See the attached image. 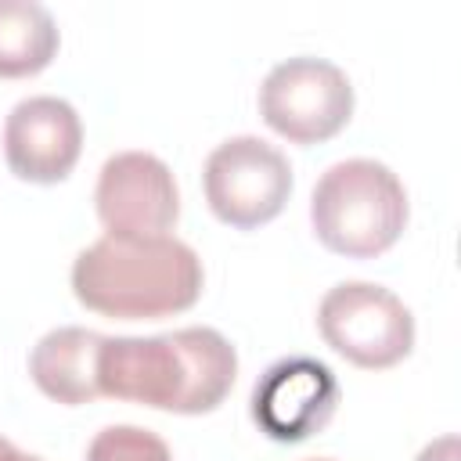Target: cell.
Here are the masks:
<instances>
[{
	"label": "cell",
	"mask_w": 461,
	"mask_h": 461,
	"mask_svg": "<svg viewBox=\"0 0 461 461\" xmlns=\"http://www.w3.org/2000/svg\"><path fill=\"white\" fill-rule=\"evenodd\" d=\"M238 378L234 346L205 324L162 335H101L97 393L169 414L216 411Z\"/></svg>",
	"instance_id": "1"
},
{
	"label": "cell",
	"mask_w": 461,
	"mask_h": 461,
	"mask_svg": "<svg viewBox=\"0 0 461 461\" xmlns=\"http://www.w3.org/2000/svg\"><path fill=\"white\" fill-rule=\"evenodd\" d=\"M202 187L220 223L252 230L285 209L292 194V166L263 137L238 133L209 151L202 166Z\"/></svg>",
	"instance_id": "6"
},
{
	"label": "cell",
	"mask_w": 461,
	"mask_h": 461,
	"mask_svg": "<svg viewBox=\"0 0 461 461\" xmlns=\"http://www.w3.org/2000/svg\"><path fill=\"white\" fill-rule=\"evenodd\" d=\"M259 115L292 144H321L349 122L353 83L328 58H285L259 83Z\"/></svg>",
	"instance_id": "5"
},
{
	"label": "cell",
	"mask_w": 461,
	"mask_h": 461,
	"mask_svg": "<svg viewBox=\"0 0 461 461\" xmlns=\"http://www.w3.org/2000/svg\"><path fill=\"white\" fill-rule=\"evenodd\" d=\"M418 461H461V443H457V436L447 432V436L425 443L421 454H418Z\"/></svg>",
	"instance_id": "13"
},
{
	"label": "cell",
	"mask_w": 461,
	"mask_h": 461,
	"mask_svg": "<svg viewBox=\"0 0 461 461\" xmlns=\"http://www.w3.org/2000/svg\"><path fill=\"white\" fill-rule=\"evenodd\" d=\"M54 14L36 0H0V79L43 72L58 54Z\"/></svg>",
	"instance_id": "11"
},
{
	"label": "cell",
	"mask_w": 461,
	"mask_h": 461,
	"mask_svg": "<svg viewBox=\"0 0 461 461\" xmlns=\"http://www.w3.org/2000/svg\"><path fill=\"white\" fill-rule=\"evenodd\" d=\"M97 349L101 331L65 324L50 328L29 353V378L36 389L65 407L97 400Z\"/></svg>",
	"instance_id": "10"
},
{
	"label": "cell",
	"mask_w": 461,
	"mask_h": 461,
	"mask_svg": "<svg viewBox=\"0 0 461 461\" xmlns=\"http://www.w3.org/2000/svg\"><path fill=\"white\" fill-rule=\"evenodd\" d=\"M321 339L357 367L382 371L411 357L414 313L375 281H339L317 306Z\"/></svg>",
	"instance_id": "4"
},
{
	"label": "cell",
	"mask_w": 461,
	"mask_h": 461,
	"mask_svg": "<svg viewBox=\"0 0 461 461\" xmlns=\"http://www.w3.org/2000/svg\"><path fill=\"white\" fill-rule=\"evenodd\" d=\"M306 461H331V457H306Z\"/></svg>",
	"instance_id": "15"
},
{
	"label": "cell",
	"mask_w": 461,
	"mask_h": 461,
	"mask_svg": "<svg viewBox=\"0 0 461 461\" xmlns=\"http://www.w3.org/2000/svg\"><path fill=\"white\" fill-rule=\"evenodd\" d=\"M94 209L104 230L115 238H155L176 223L180 187L158 155L115 151L97 173Z\"/></svg>",
	"instance_id": "7"
},
{
	"label": "cell",
	"mask_w": 461,
	"mask_h": 461,
	"mask_svg": "<svg viewBox=\"0 0 461 461\" xmlns=\"http://www.w3.org/2000/svg\"><path fill=\"white\" fill-rule=\"evenodd\" d=\"M83 151L79 112L54 94L22 97L4 119V158L18 180L58 184Z\"/></svg>",
	"instance_id": "9"
},
{
	"label": "cell",
	"mask_w": 461,
	"mask_h": 461,
	"mask_svg": "<svg viewBox=\"0 0 461 461\" xmlns=\"http://www.w3.org/2000/svg\"><path fill=\"white\" fill-rule=\"evenodd\" d=\"M0 461H43V457H36V454H29V450L14 447L7 436H0Z\"/></svg>",
	"instance_id": "14"
},
{
	"label": "cell",
	"mask_w": 461,
	"mask_h": 461,
	"mask_svg": "<svg viewBox=\"0 0 461 461\" xmlns=\"http://www.w3.org/2000/svg\"><path fill=\"white\" fill-rule=\"evenodd\" d=\"M205 270L198 252L169 234H104L72 259V295L115 321H158L198 303Z\"/></svg>",
	"instance_id": "2"
},
{
	"label": "cell",
	"mask_w": 461,
	"mask_h": 461,
	"mask_svg": "<svg viewBox=\"0 0 461 461\" xmlns=\"http://www.w3.org/2000/svg\"><path fill=\"white\" fill-rule=\"evenodd\" d=\"M86 461H173L166 439L140 425H104L90 447Z\"/></svg>",
	"instance_id": "12"
},
{
	"label": "cell",
	"mask_w": 461,
	"mask_h": 461,
	"mask_svg": "<svg viewBox=\"0 0 461 461\" xmlns=\"http://www.w3.org/2000/svg\"><path fill=\"white\" fill-rule=\"evenodd\" d=\"M407 191L400 176L378 158L331 162L310 194V223L324 249L371 259L396 245L407 227Z\"/></svg>",
	"instance_id": "3"
},
{
	"label": "cell",
	"mask_w": 461,
	"mask_h": 461,
	"mask_svg": "<svg viewBox=\"0 0 461 461\" xmlns=\"http://www.w3.org/2000/svg\"><path fill=\"white\" fill-rule=\"evenodd\" d=\"M252 421L274 443H303L339 407V378L317 357L274 360L252 385Z\"/></svg>",
	"instance_id": "8"
}]
</instances>
